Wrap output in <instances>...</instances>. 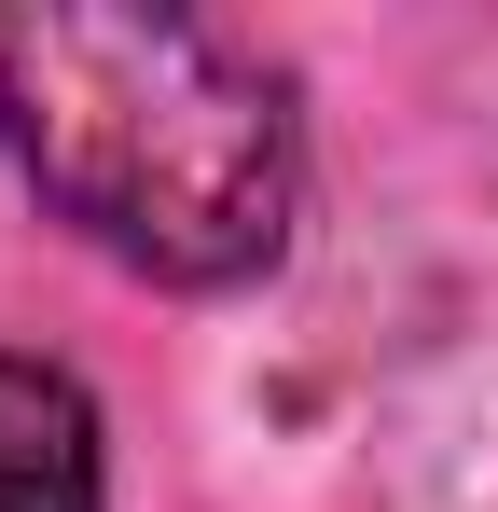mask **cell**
<instances>
[{"instance_id":"cell-1","label":"cell","mask_w":498,"mask_h":512,"mask_svg":"<svg viewBox=\"0 0 498 512\" xmlns=\"http://www.w3.org/2000/svg\"><path fill=\"white\" fill-rule=\"evenodd\" d=\"M0 139L42 208L166 291H236L291 250V84L208 14L42 0L0 14Z\"/></svg>"},{"instance_id":"cell-2","label":"cell","mask_w":498,"mask_h":512,"mask_svg":"<svg viewBox=\"0 0 498 512\" xmlns=\"http://www.w3.org/2000/svg\"><path fill=\"white\" fill-rule=\"evenodd\" d=\"M97 499H111L97 402L56 360H14L0 346V512H97Z\"/></svg>"}]
</instances>
